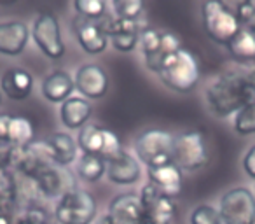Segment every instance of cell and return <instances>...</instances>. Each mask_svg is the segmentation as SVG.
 Segmentation results:
<instances>
[{
  "mask_svg": "<svg viewBox=\"0 0 255 224\" xmlns=\"http://www.w3.org/2000/svg\"><path fill=\"white\" fill-rule=\"evenodd\" d=\"M100 26L105 32L107 39L112 40L114 47L117 51H133L138 42L140 37V25L138 21H129V19H121V18H103L100 19Z\"/></svg>",
  "mask_w": 255,
  "mask_h": 224,
  "instance_id": "13",
  "label": "cell"
},
{
  "mask_svg": "<svg viewBox=\"0 0 255 224\" xmlns=\"http://www.w3.org/2000/svg\"><path fill=\"white\" fill-rule=\"evenodd\" d=\"M12 116L0 114V142H9V125Z\"/></svg>",
  "mask_w": 255,
  "mask_h": 224,
  "instance_id": "38",
  "label": "cell"
},
{
  "mask_svg": "<svg viewBox=\"0 0 255 224\" xmlns=\"http://www.w3.org/2000/svg\"><path fill=\"white\" fill-rule=\"evenodd\" d=\"M33 181H35L40 195L46 196V198H56V196L61 198L67 193L77 189L74 174L67 167H61V165H53V167L46 168Z\"/></svg>",
  "mask_w": 255,
  "mask_h": 224,
  "instance_id": "11",
  "label": "cell"
},
{
  "mask_svg": "<svg viewBox=\"0 0 255 224\" xmlns=\"http://www.w3.org/2000/svg\"><path fill=\"white\" fill-rule=\"evenodd\" d=\"M33 89V77L25 68H9L2 75V93L11 100H25Z\"/></svg>",
  "mask_w": 255,
  "mask_h": 224,
  "instance_id": "19",
  "label": "cell"
},
{
  "mask_svg": "<svg viewBox=\"0 0 255 224\" xmlns=\"http://www.w3.org/2000/svg\"><path fill=\"white\" fill-rule=\"evenodd\" d=\"M32 37L39 49L51 60H60L65 54V44L61 40L60 21L51 12H40L32 25Z\"/></svg>",
  "mask_w": 255,
  "mask_h": 224,
  "instance_id": "10",
  "label": "cell"
},
{
  "mask_svg": "<svg viewBox=\"0 0 255 224\" xmlns=\"http://www.w3.org/2000/svg\"><path fill=\"white\" fill-rule=\"evenodd\" d=\"M140 202L143 207V216L154 224H171L177 212V205L171 198L157 191L154 186L147 184L140 193Z\"/></svg>",
  "mask_w": 255,
  "mask_h": 224,
  "instance_id": "12",
  "label": "cell"
},
{
  "mask_svg": "<svg viewBox=\"0 0 255 224\" xmlns=\"http://www.w3.org/2000/svg\"><path fill=\"white\" fill-rule=\"evenodd\" d=\"M0 103H2V93H0Z\"/></svg>",
  "mask_w": 255,
  "mask_h": 224,
  "instance_id": "42",
  "label": "cell"
},
{
  "mask_svg": "<svg viewBox=\"0 0 255 224\" xmlns=\"http://www.w3.org/2000/svg\"><path fill=\"white\" fill-rule=\"evenodd\" d=\"M138 42L142 44V53L145 58V65L149 67V70L159 72V67L163 63V56H161V32L145 26L140 30Z\"/></svg>",
  "mask_w": 255,
  "mask_h": 224,
  "instance_id": "23",
  "label": "cell"
},
{
  "mask_svg": "<svg viewBox=\"0 0 255 224\" xmlns=\"http://www.w3.org/2000/svg\"><path fill=\"white\" fill-rule=\"evenodd\" d=\"M91 112H93V107L88 100L79 98V96H70V98L61 103L60 118L61 123L67 128L77 130L86 126L88 119L91 118Z\"/></svg>",
  "mask_w": 255,
  "mask_h": 224,
  "instance_id": "21",
  "label": "cell"
},
{
  "mask_svg": "<svg viewBox=\"0 0 255 224\" xmlns=\"http://www.w3.org/2000/svg\"><path fill=\"white\" fill-rule=\"evenodd\" d=\"M18 217L12 212H0V224H16Z\"/></svg>",
  "mask_w": 255,
  "mask_h": 224,
  "instance_id": "39",
  "label": "cell"
},
{
  "mask_svg": "<svg viewBox=\"0 0 255 224\" xmlns=\"http://www.w3.org/2000/svg\"><path fill=\"white\" fill-rule=\"evenodd\" d=\"M226 47L236 60L255 61V32L248 28H241Z\"/></svg>",
  "mask_w": 255,
  "mask_h": 224,
  "instance_id": "24",
  "label": "cell"
},
{
  "mask_svg": "<svg viewBox=\"0 0 255 224\" xmlns=\"http://www.w3.org/2000/svg\"><path fill=\"white\" fill-rule=\"evenodd\" d=\"M173 140L164 130H147L138 135L135 151L142 163L149 168H156L173 161Z\"/></svg>",
  "mask_w": 255,
  "mask_h": 224,
  "instance_id": "5",
  "label": "cell"
},
{
  "mask_svg": "<svg viewBox=\"0 0 255 224\" xmlns=\"http://www.w3.org/2000/svg\"><path fill=\"white\" fill-rule=\"evenodd\" d=\"M107 175H109L110 182L119 186L135 184L140 179V165L131 154L124 153L121 158L107 163Z\"/></svg>",
  "mask_w": 255,
  "mask_h": 224,
  "instance_id": "22",
  "label": "cell"
},
{
  "mask_svg": "<svg viewBox=\"0 0 255 224\" xmlns=\"http://www.w3.org/2000/svg\"><path fill=\"white\" fill-rule=\"evenodd\" d=\"M109 217L114 221V224H140L143 219V207L140 196H116L109 205Z\"/></svg>",
  "mask_w": 255,
  "mask_h": 224,
  "instance_id": "16",
  "label": "cell"
},
{
  "mask_svg": "<svg viewBox=\"0 0 255 224\" xmlns=\"http://www.w3.org/2000/svg\"><path fill=\"white\" fill-rule=\"evenodd\" d=\"M53 165L56 163H54L49 142L47 140L46 142L33 140L32 144H28L25 147H14L9 167H14L25 177L37 179L46 168L53 167Z\"/></svg>",
  "mask_w": 255,
  "mask_h": 224,
  "instance_id": "7",
  "label": "cell"
},
{
  "mask_svg": "<svg viewBox=\"0 0 255 224\" xmlns=\"http://www.w3.org/2000/svg\"><path fill=\"white\" fill-rule=\"evenodd\" d=\"M96 224H114V221L110 219L109 217V214H107V216H103V217H100V221Z\"/></svg>",
  "mask_w": 255,
  "mask_h": 224,
  "instance_id": "40",
  "label": "cell"
},
{
  "mask_svg": "<svg viewBox=\"0 0 255 224\" xmlns=\"http://www.w3.org/2000/svg\"><path fill=\"white\" fill-rule=\"evenodd\" d=\"M35 130L28 118L23 116H12L9 125V144L14 147H25L33 142Z\"/></svg>",
  "mask_w": 255,
  "mask_h": 224,
  "instance_id": "26",
  "label": "cell"
},
{
  "mask_svg": "<svg viewBox=\"0 0 255 224\" xmlns=\"http://www.w3.org/2000/svg\"><path fill=\"white\" fill-rule=\"evenodd\" d=\"M75 88L88 98H102L109 89V77L105 70L96 63H86L75 74Z\"/></svg>",
  "mask_w": 255,
  "mask_h": 224,
  "instance_id": "14",
  "label": "cell"
},
{
  "mask_svg": "<svg viewBox=\"0 0 255 224\" xmlns=\"http://www.w3.org/2000/svg\"><path fill=\"white\" fill-rule=\"evenodd\" d=\"M12 151H14V146H11L9 142H0V168H9Z\"/></svg>",
  "mask_w": 255,
  "mask_h": 224,
  "instance_id": "36",
  "label": "cell"
},
{
  "mask_svg": "<svg viewBox=\"0 0 255 224\" xmlns=\"http://www.w3.org/2000/svg\"><path fill=\"white\" fill-rule=\"evenodd\" d=\"M243 28L255 32V2H224Z\"/></svg>",
  "mask_w": 255,
  "mask_h": 224,
  "instance_id": "29",
  "label": "cell"
},
{
  "mask_svg": "<svg viewBox=\"0 0 255 224\" xmlns=\"http://www.w3.org/2000/svg\"><path fill=\"white\" fill-rule=\"evenodd\" d=\"M54 214L60 224H91L96 217V200L91 193L75 189L58 200Z\"/></svg>",
  "mask_w": 255,
  "mask_h": 224,
  "instance_id": "6",
  "label": "cell"
},
{
  "mask_svg": "<svg viewBox=\"0 0 255 224\" xmlns=\"http://www.w3.org/2000/svg\"><path fill=\"white\" fill-rule=\"evenodd\" d=\"M234 130L240 135L255 133V103H248L238 110L236 119H234Z\"/></svg>",
  "mask_w": 255,
  "mask_h": 224,
  "instance_id": "31",
  "label": "cell"
},
{
  "mask_svg": "<svg viewBox=\"0 0 255 224\" xmlns=\"http://www.w3.org/2000/svg\"><path fill=\"white\" fill-rule=\"evenodd\" d=\"M203 25L212 40L227 46L243 26L238 18L224 5V2H205L203 4Z\"/></svg>",
  "mask_w": 255,
  "mask_h": 224,
  "instance_id": "3",
  "label": "cell"
},
{
  "mask_svg": "<svg viewBox=\"0 0 255 224\" xmlns=\"http://www.w3.org/2000/svg\"><path fill=\"white\" fill-rule=\"evenodd\" d=\"M75 89V82L70 74L63 70H56L49 74L42 81V95L46 100L53 103H63L70 98L72 91Z\"/></svg>",
  "mask_w": 255,
  "mask_h": 224,
  "instance_id": "20",
  "label": "cell"
},
{
  "mask_svg": "<svg viewBox=\"0 0 255 224\" xmlns=\"http://www.w3.org/2000/svg\"><path fill=\"white\" fill-rule=\"evenodd\" d=\"M74 7L81 14V18L91 19V21H100L105 18L107 4L103 0H77L74 2Z\"/></svg>",
  "mask_w": 255,
  "mask_h": 224,
  "instance_id": "30",
  "label": "cell"
},
{
  "mask_svg": "<svg viewBox=\"0 0 255 224\" xmlns=\"http://www.w3.org/2000/svg\"><path fill=\"white\" fill-rule=\"evenodd\" d=\"M206 102L219 118L233 114L248 103H255V93L248 75L226 72L206 88Z\"/></svg>",
  "mask_w": 255,
  "mask_h": 224,
  "instance_id": "1",
  "label": "cell"
},
{
  "mask_svg": "<svg viewBox=\"0 0 255 224\" xmlns=\"http://www.w3.org/2000/svg\"><path fill=\"white\" fill-rule=\"evenodd\" d=\"M18 202V184L9 168H0V212H11Z\"/></svg>",
  "mask_w": 255,
  "mask_h": 224,
  "instance_id": "27",
  "label": "cell"
},
{
  "mask_svg": "<svg viewBox=\"0 0 255 224\" xmlns=\"http://www.w3.org/2000/svg\"><path fill=\"white\" fill-rule=\"evenodd\" d=\"M79 147L84 151V154H96L103 158L105 163H110L126 153L116 133L95 125H86L79 130Z\"/></svg>",
  "mask_w": 255,
  "mask_h": 224,
  "instance_id": "4",
  "label": "cell"
},
{
  "mask_svg": "<svg viewBox=\"0 0 255 224\" xmlns=\"http://www.w3.org/2000/svg\"><path fill=\"white\" fill-rule=\"evenodd\" d=\"M28 26L23 21L0 23V54L18 56L28 42Z\"/></svg>",
  "mask_w": 255,
  "mask_h": 224,
  "instance_id": "18",
  "label": "cell"
},
{
  "mask_svg": "<svg viewBox=\"0 0 255 224\" xmlns=\"http://www.w3.org/2000/svg\"><path fill=\"white\" fill-rule=\"evenodd\" d=\"M114 9H116L117 18L136 21V18L142 14L143 4L138 0H117L114 2Z\"/></svg>",
  "mask_w": 255,
  "mask_h": 224,
  "instance_id": "32",
  "label": "cell"
},
{
  "mask_svg": "<svg viewBox=\"0 0 255 224\" xmlns=\"http://www.w3.org/2000/svg\"><path fill=\"white\" fill-rule=\"evenodd\" d=\"M173 163L182 172H194L208 163V147L201 132H185L173 140Z\"/></svg>",
  "mask_w": 255,
  "mask_h": 224,
  "instance_id": "8",
  "label": "cell"
},
{
  "mask_svg": "<svg viewBox=\"0 0 255 224\" xmlns=\"http://www.w3.org/2000/svg\"><path fill=\"white\" fill-rule=\"evenodd\" d=\"M157 74L164 84L173 91L189 93L196 88L201 72H199V63L194 54L182 47L180 51L164 58Z\"/></svg>",
  "mask_w": 255,
  "mask_h": 224,
  "instance_id": "2",
  "label": "cell"
},
{
  "mask_svg": "<svg viewBox=\"0 0 255 224\" xmlns=\"http://www.w3.org/2000/svg\"><path fill=\"white\" fill-rule=\"evenodd\" d=\"M49 147L53 151L54 163L61 165V167H67L72 161L75 160V154H77V146H75L74 139H72L68 133H54L49 140Z\"/></svg>",
  "mask_w": 255,
  "mask_h": 224,
  "instance_id": "25",
  "label": "cell"
},
{
  "mask_svg": "<svg viewBox=\"0 0 255 224\" xmlns=\"http://www.w3.org/2000/svg\"><path fill=\"white\" fill-rule=\"evenodd\" d=\"M180 49H182L180 39L173 32H161V56H163V60Z\"/></svg>",
  "mask_w": 255,
  "mask_h": 224,
  "instance_id": "35",
  "label": "cell"
},
{
  "mask_svg": "<svg viewBox=\"0 0 255 224\" xmlns=\"http://www.w3.org/2000/svg\"><path fill=\"white\" fill-rule=\"evenodd\" d=\"M243 168L252 179H255V146L250 147L247 154L243 158Z\"/></svg>",
  "mask_w": 255,
  "mask_h": 224,
  "instance_id": "37",
  "label": "cell"
},
{
  "mask_svg": "<svg viewBox=\"0 0 255 224\" xmlns=\"http://www.w3.org/2000/svg\"><path fill=\"white\" fill-rule=\"evenodd\" d=\"M74 32L77 35V40L81 44V47L89 54H100L105 51L107 47V39L105 32L102 30L98 21H91L86 18H75L74 19Z\"/></svg>",
  "mask_w": 255,
  "mask_h": 224,
  "instance_id": "15",
  "label": "cell"
},
{
  "mask_svg": "<svg viewBox=\"0 0 255 224\" xmlns=\"http://www.w3.org/2000/svg\"><path fill=\"white\" fill-rule=\"evenodd\" d=\"M220 219L226 224H255V196L247 188H234L220 198Z\"/></svg>",
  "mask_w": 255,
  "mask_h": 224,
  "instance_id": "9",
  "label": "cell"
},
{
  "mask_svg": "<svg viewBox=\"0 0 255 224\" xmlns=\"http://www.w3.org/2000/svg\"><path fill=\"white\" fill-rule=\"evenodd\" d=\"M248 79H250V82H252V86H254V93H255V70L252 72L250 75H248Z\"/></svg>",
  "mask_w": 255,
  "mask_h": 224,
  "instance_id": "41",
  "label": "cell"
},
{
  "mask_svg": "<svg viewBox=\"0 0 255 224\" xmlns=\"http://www.w3.org/2000/svg\"><path fill=\"white\" fill-rule=\"evenodd\" d=\"M16 224H51L46 210L40 207H28L23 216L18 217Z\"/></svg>",
  "mask_w": 255,
  "mask_h": 224,
  "instance_id": "34",
  "label": "cell"
},
{
  "mask_svg": "<svg viewBox=\"0 0 255 224\" xmlns=\"http://www.w3.org/2000/svg\"><path fill=\"white\" fill-rule=\"evenodd\" d=\"M105 170H107L105 160L96 156V154H82L77 163V174L86 182H96L105 174Z\"/></svg>",
  "mask_w": 255,
  "mask_h": 224,
  "instance_id": "28",
  "label": "cell"
},
{
  "mask_svg": "<svg viewBox=\"0 0 255 224\" xmlns=\"http://www.w3.org/2000/svg\"><path fill=\"white\" fill-rule=\"evenodd\" d=\"M182 179H184L182 177V170L173 161L156 168H149L150 186H154L157 191H161L171 200L182 193Z\"/></svg>",
  "mask_w": 255,
  "mask_h": 224,
  "instance_id": "17",
  "label": "cell"
},
{
  "mask_svg": "<svg viewBox=\"0 0 255 224\" xmlns=\"http://www.w3.org/2000/svg\"><path fill=\"white\" fill-rule=\"evenodd\" d=\"M191 224H222L220 214L212 205H199L192 210Z\"/></svg>",
  "mask_w": 255,
  "mask_h": 224,
  "instance_id": "33",
  "label": "cell"
}]
</instances>
